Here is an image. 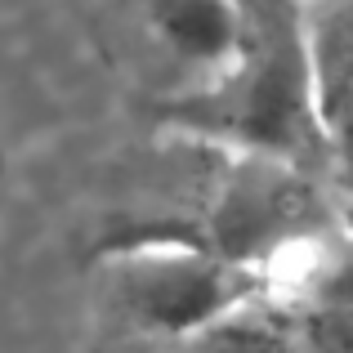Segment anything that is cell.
Listing matches in <instances>:
<instances>
[{
    "label": "cell",
    "mask_w": 353,
    "mask_h": 353,
    "mask_svg": "<svg viewBox=\"0 0 353 353\" xmlns=\"http://www.w3.org/2000/svg\"><path fill=\"white\" fill-rule=\"evenodd\" d=\"M161 121L183 143L228 157H268L318 174L336 170L309 5L241 0L237 50L215 77L165 99Z\"/></svg>",
    "instance_id": "1"
},
{
    "label": "cell",
    "mask_w": 353,
    "mask_h": 353,
    "mask_svg": "<svg viewBox=\"0 0 353 353\" xmlns=\"http://www.w3.org/2000/svg\"><path fill=\"white\" fill-rule=\"evenodd\" d=\"M108 286L112 304L134 327L170 340H183L206 322L233 313L237 304L268 295V286L250 268L215 255L206 241L174 233L117 246L108 259Z\"/></svg>",
    "instance_id": "2"
},
{
    "label": "cell",
    "mask_w": 353,
    "mask_h": 353,
    "mask_svg": "<svg viewBox=\"0 0 353 353\" xmlns=\"http://www.w3.org/2000/svg\"><path fill=\"white\" fill-rule=\"evenodd\" d=\"M130 5L139 9L148 36L188 72V85L215 77L237 50L241 0H130Z\"/></svg>",
    "instance_id": "3"
},
{
    "label": "cell",
    "mask_w": 353,
    "mask_h": 353,
    "mask_svg": "<svg viewBox=\"0 0 353 353\" xmlns=\"http://www.w3.org/2000/svg\"><path fill=\"white\" fill-rule=\"evenodd\" d=\"M179 353H300L291 304L277 295H255L233 313L183 336Z\"/></svg>",
    "instance_id": "4"
},
{
    "label": "cell",
    "mask_w": 353,
    "mask_h": 353,
    "mask_svg": "<svg viewBox=\"0 0 353 353\" xmlns=\"http://www.w3.org/2000/svg\"><path fill=\"white\" fill-rule=\"evenodd\" d=\"M300 353H353V286H322L291 304Z\"/></svg>",
    "instance_id": "5"
},
{
    "label": "cell",
    "mask_w": 353,
    "mask_h": 353,
    "mask_svg": "<svg viewBox=\"0 0 353 353\" xmlns=\"http://www.w3.org/2000/svg\"><path fill=\"white\" fill-rule=\"evenodd\" d=\"M295 5H313V0H295Z\"/></svg>",
    "instance_id": "6"
}]
</instances>
